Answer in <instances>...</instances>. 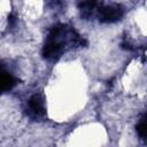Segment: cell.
I'll return each mask as SVG.
<instances>
[{
	"mask_svg": "<svg viewBox=\"0 0 147 147\" xmlns=\"http://www.w3.org/2000/svg\"><path fill=\"white\" fill-rule=\"evenodd\" d=\"M86 40L71 25L56 23L48 31L41 49V55L47 61H57L65 52L83 47Z\"/></svg>",
	"mask_w": 147,
	"mask_h": 147,
	"instance_id": "cell-1",
	"label": "cell"
},
{
	"mask_svg": "<svg viewBox=\"0 0 147 147\" xmlns=\"http://www.w3.org/2000/svg\"><path fill=\"white\" fill-rule=\"evenodd\" d=\"M125 14V9L122 5L116 2L110 3H103L98 2L96 9H95V16L101 23H115L123 18Z\"/></svg>",
	"mask_w": 147,
	"mask_h": 147,
	"instance_id": "cell-2",
	"label": "cell"
},
{
	"mask_svg": "<svg viewBox=\"0 0 147 147\" xmlns=\"http://www.w3.org/2000/svg\"><path fill=\"white\" fill-rule=\"evenodd\" d=\"M26 114L33 121H41L46 117V103L41 93H34L28 100Z\"/></svg>",
	"mask_w": 147,
	"mask_h": 147,
	"instance_id": "cell-3",
	"label": "cell"
},
{
	"mask_svg": "<svg viewBox=\"0 0 147 147\" xmlns=\"http://www.w3.org/2000/svg\"><path fill=\"white\" fill-rule=\"evenodd\" d=\"M17 83L18 80L14 75L0 68V94L13 90Z\"/></svg>",
	"mask_w": 147,
	"mask_h": 147,
	"instance_id": "cell-4",
	"label": "cell"
},
{
	"mask_svg": "<svg viewBox=\"0 0 147 147\" xmlns=\"http://www.w3.org/2000/svg\"><path fill=\"white\" fill-rule=\"evenodd\" d=\"M98 2L96 1H83L78 3V9H79V14L80 17L83 20H91L94 14H95V9H96Z\"/></svg>",
	"mask_w": 147,
	"mask_h": 147,
	"instance_id": "cell-5",
	"label": "cell"
},
{
	"mask_svg": "<svg viewBox=\"0 0 147 147\" xmlns=\"http://www.w3.org/2000/svg\"><path fill=\"white\" fill-rule=\"evenodd\" d=\"M136 129H137L138 136H139L142 140H145V137H146V115H145V114H144V115L141 116V118L139 119V122H138Z\"/></svg>",
	"mask_w": 147,
	"mask_h": 147,
	"instance_id": "cell-6",
	"label": "cell"
}]
</instances>
